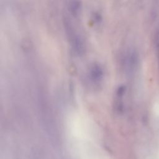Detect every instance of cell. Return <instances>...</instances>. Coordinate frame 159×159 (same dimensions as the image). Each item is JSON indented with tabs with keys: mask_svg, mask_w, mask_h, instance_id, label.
<instances>
[]
</instances>
